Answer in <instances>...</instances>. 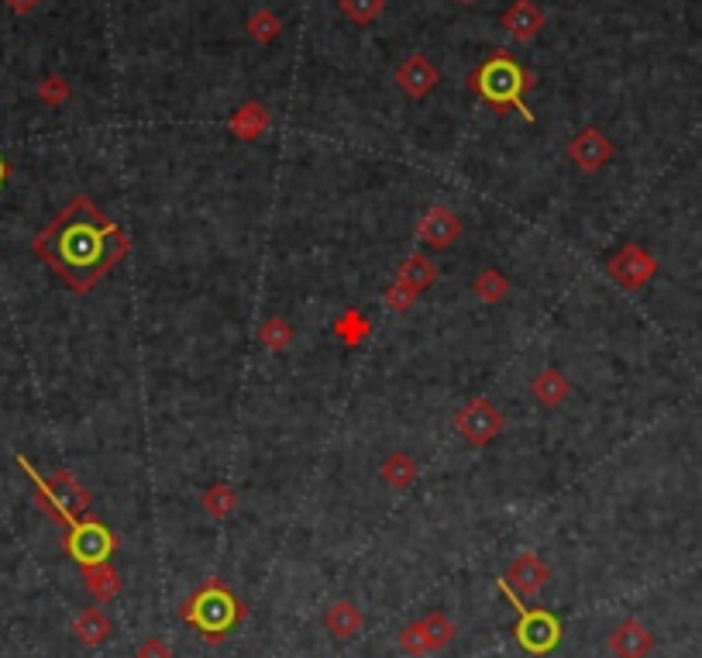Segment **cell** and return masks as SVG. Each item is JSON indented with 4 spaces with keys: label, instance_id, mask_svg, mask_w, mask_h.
<instances>
[{
    "label": "cell",
    "instance_id": "11",
    "mask_svg": "<svg viewBox=\"0 0 702 658\" xmlns=\"http://www.w3.org/2000/svg\"><path fill=\"white\" fill-rule=\"evenodd\" d=\"M438 80H441L438 66H434L424 52H413L410 59H403V63L396 66V87L413 100H424L438 87Z\"/></svg>",
    "mask_w": 702,
    "mask_h": 658
},
{
    "label": "cell",
    "instance_id": "20",
    "mask_svg": "<svg viewBox=\"0 0 702 658\" xmlns=\"http://www.w3.org/2000/svg\"><path fill=\"white\" fill-rule=\"evenodd\" d=\"M379 476H382V483L389 486V490H396V493H407L413 483H417V476H420V466H417V459L407 452H393L386 462L379 466Z\"/></svg>",
    "mask_w": 702,
    "mask_h": 658
},
{
    "label": "cell",
    "instance_id": "7",
    "mask_svg": "<svg viewBox=\"0 0 702 658\" xmlns=\"http://www.w3.org/2000/svg\"><path fill=\"white\" fill-rule=\"evenodd\" d=\"M66 552L80 565L107 562V555L114 552V534L100 521H76L66 534Z\"/></svg>",
    "mask_w": 702,
    "mask_h": 658
},
{
    "label": "cell",
    "instance_id": "13",
    "mask_svg": "<svg viewBox=\"0 0 702 658\" xmlns=\"http://www.w3.org/2000/svg\"><path fill=\"white\" fill-rule=\"evenodd\" d=\"M610 652L613 658H647L654 652V634L651 627L637 617H627L610 631Z\"/></svg>",
    "mask_w": 702,
    "mask_h": 658
},
{
    "label": "cell",
    "instance_id": "31",
    "mask_svg": "<svg viewBox=\"0 0 702 658\" xmlns=\"http://www.w3.org/2000/svg\"><path fill=\"white\" fill-rule=\"evenodd\" d=\"M417 297H420V293L410 290V286L400 283V280H393V283L386 286V304L393 307V311H400V314L410 311V307L417 304Z\"/></svg>",
    "mask_w": 702,
    "mask_h": 658
},
{
    "label": "cell",
    "instance_id": "5",
    "mask_svg": "<svg viewBox=\"0 0 702 658\" xmlns=\"http://www.w3.org/2000/svg\"><path fill=\"white\" fill-rule=\"evenodd\" d=\"M455 431L462 435L468 445L482 448L489 441L503 435V410H499L489 397H475L455 414Z\"/></svg>",
    "mask_w": 702,
    "mask_h": 658
},
{
    "label": "cell",
    "instance_id": "24",
    "mask_svg": "<svg viewBox=\"0 0 702 658\" xmlns=\"http://www.w3.org/2000/svg\"><path fill=\"white\" fill-rule=\"evenodd\" d=\"M472 293L479 304H503L510 297V280H506L499 269H482L472 283Z\"/></svg>",
    "mask_w": 702,
    "mask_h": 658
},
{
    "label": "cell",
    "instance_id": "18",
    "mask_svg": "<svg viewBox=\"0 0 702 658\" xmlns=\"http://www.w3.org/2000/svg\"><path fill=\"white\" fill-rule=\"evenodd\" d=\"M73 634H76V641H83L87 648H100L114 634V624L100 607H87L73 617Z\"/></svg>",
    "mask_w": 702,
    "mask_h": 658
},
{
    "label": "cell",
    "instance_id": "6",
    "mask_svg": "<svg viewBox=\"0 0 702 658\" xmlns=\"http://www.w3.org/2000/svg\"><path fill=\"white\" fill-rule=\"evenodd\" d=\"M606 273L613 276L616 286H623V290H644L647 283L658 276V259H654L651 252L644 249V245H623V249H616L610 255V262H606Z\"/></svg>",
    "mask_w": 702,
    "mask_h": 658
},
{
    "label": "cell",
    "instance_id": "25",
    "mask_svg": "<svg viewBox=\"0 0 702 658\" xmlns=\"http://www.w3.org/2000/svg\"><path fill=\"white\" fill-rule=\"evenodd\" d=\"M369 331H372V321L362 311H358V307H351V311H345V314L338 317V321H334V335H338L341 342L351 345V348L362 345L365 338H369Z\"/></svg>",
    "mask_w": 702,
    "mask_h": 658
},
{
    "label": "cell",
    "instance_id": "4",
    "mask_svg": "<svg viewBox=\"0 0 702 658\" xmlns=\"http://www.w3.org/2000/svg\"><path fill=\"white\" fill-rule=\"evenodd\" d=\"M183 617L190 624H197L207 634V641H221V634L241 617V607L228 593V586L210 579V583H204V590H197L190 607L183 610Z\"/></svg>",
    "mask_w": 702,
    "mask_h": 658
},
{
    "label": "cell",
    "instance_id": "34",
    "mask_svg": "<svg viewBox=\"0 0 702 658\" xmlns=\"http://www.w3.org/2000/svg\"><path fill=\"white\" fill-rule=\"evenodd\" d=\"M7 180V166H4V159H0V183Z\"/></svg>",
    "mask_w": 702,
    "mask_h": 658
},
{
    "label": "cell",
    "instance_id": "10",
    "mask_svg": "<svg viewBox=\"0 0 702 658\" xmlns=\"http://www.w3.org/2000/svg\"><path fill=\"white\" fill-rule=\"evenodd\" d=\"M503 579H506V586L517 590L520 596H537L544 586L551 583V565L544 562L541 555L524 552V555H517V559L510 562V569H506Z\"/></svg>",
    "mask_w": 702,
    "mask_h": 658
},
{
    "label": "cell",
    "instance_id": "33",
    "mask_svg": "<svg viewBox=\"0 0 702 658\" xmlns=\"http://www.w3.org/2000/svg\"><path fill=\"white\" fill-rule=\"evenodd\" d=\"M4 4L11 7L14 14H31L38 4H42V0H4Z\"/></svg>",
    "mask_w": 702,
    "mask_h": 658
},
{
    "label": "cell",
    "instance_id": "2",
    "mask_svg": "<svg viewBox=\"0 0 702 658\" xmlns=\"http://www.w3.org/2000/svg\"><path fill=\"white\" fill-rule=\"evenodd\" d=\"M472 87L482 100L496 107H517L527 121H534V114L524 104V90L534 87V76L527 73L520 63H513L506 52H496L489 63H482L472 76Z\"/></svg>",
    "mask_w": 702,
    "mask_h": 658
},
{
    "label": "cell",
    "instance_id": "12",
    "mask_svg": "<svg viewBox=\"0 0 702 658\" xmlns=\"http://www.w3.org/2000/svg\"><path fill=\"white\" fill-rule=\"evenodd\" d=\"M420 242L431 245V249H451V245L462 238V221L451 207L444 204H434L431 211L420 218V228H417Z\"/></svg>",
    "mask_w": 702,
    "mask_h": 658
},
{
    "label": "cell",
    "instance_id": "29",
    "mask_svg": "<svg viewBox=\"0 0 702 658\" xmlns=\"http://www.w3.org/2000/svg\"><path fill=\"white\" fill-rule=\"evenodd\" d=\"M69 83H66V76H59V73H52V76H45L42 83H38V100L42 104H49V107H62L69 100Z\"/></svg>",
    "mask_w": 702,
    "mask_h": 658
},
{
    "label": "cell",
    "instance_id": "8",
    "mask_svg": "<svg viewBox=\"0 0 702 658\" xmlns=\"http://www.w3.org/2000/svg\"><path fill=\"white\" fill-rule=\"evenodd\" d=\"M568 159H572L582 173H599V169L610 166V159H613L610 135L599 128H582L579 135L568 142Z\"/></svg>",
    "mask_w": 702,
    "mask_h": 658
},
{
    "label": "cell",
    "instance_id": "32",
    "mask_svg": "<svg viewBox=\"0 0 702 658\" xmlns=\"http://www.w3.org/2000/svg\"><path fill=\"white\" fill-rule=\"evenodd\" d=\"M135 658H173V648H169L166 638L152 634V638H145L142 645H138V655Z\"/></svg>",
    "mask_w": 702,
    "mask_h": 658
},
{
    "label": "cell",
    "instance_id": "1",
    "mask_svg": "<svg viewBox=\"0 0 702 658\" xmlns=\"http://www.w3.org/2000/svg\"><path fill=\"white\" fill-rule=\"evenodd\" d=\"M111 231H114V224H107L90 207V200L80 197L35 238V252L42 255L73 290H90V286L128 252V235L117 231L114 242H107Z\"/></svg>",
    "mask_w": 702,
    "mask_h": 658
},
{
    "label": "cell",
    "instance_id": "17",
    "mask_svg": "<svg viewBox=\"0 0 702 658\" xmlns=\"http://www.w3.org/2000/svg\"><path fill=\"white\" fill-rule=\"evenodd\" d=\"M324 624L338 641H351V638L362 634L365 614H362V607H355L351 600H334L331 607H327V614H324Z\"/></svg>",
    "mask_w": 702,
    "mask_h": 658
},
{
    "label": "cell",
    "instance_id": "30",
    "mask_svg": "<svg viewBox=\"0 0 702 658\" xmlns=\"http://www.w3.org/2000/svg\"><path fill=\"white\" fill-rule=\"evenodd\" d=\"M400 652H407L410 658H427V641H424V631H420V624L413 621L400 631Z\"/></svg>",
    "mask_w": 702,
    "mask_h": 658
},
{
    "label": "cell",
    "instance_id": "35",
    "mask_svg": "<svg viewBox=\"0 0 702 658\" xmlns=\"http://www.w3.org/2000/svg\"><path fill=\"white\" fill-rule=\"evenodd\" d=\"M458 4H475V0H458Z\"/></svg>",
    "mask_w": 702,
    "mask_h": 658
},
{
    "label": "cell",
    "instance_id": "15",
    "mask_svg": "<svg viewBox=\"0 0 702 658\" xmlns=\"http://www.w3.org/2000/svg\"><path fill=\"white\" fill-rule=\"evenodd\" d=\"M530 393H534V400L544 410H558L568 397H572V383H568V376L561 373V369L548 366L530 379Z\"/></svg>",
    "mask_w": 702,
    "mask_h": 658
},
{
    "label": "cell",
    "instance_id": "22",
    "mask_svg": "<svg viewBox=\"0 0 702 658\" xmlns=\"http://www.w3.org/2000/svg\"><path fill=\"white\" fill-rule=\"evenodd\" d=\"M417 624H420V631H424L427 652H431V655L444 652V648H448L451 641H455V634H458L455 621H451V617L444 614V610H431V614H427V617H420Z\"/></svg>",
    "mask_w": 702,
    "mask_h": 658
},
{
    "label": "cell",
    "instance_id": "14",
    "mask_svg": "<svg viewBox=\"0 0 702 658\" xmlns=\"http://www.w3.org/2000/svg\"><path fill=\"white\" fill-rule=\"evenodd\" d=\"M544 11L534 4V0H517V4H510V11L503 14V28L510 38H517V42H530V38L541 35L544 28Z\"/></svg>",
    "mask_w": 702,
    "mask_h": 658
},
{
    "label": "cell",
    "instance_id": "26",
    "mask_svg": "<svg viewBox=\"0 0 702 658\" xmlns=\"http://www.w3.org/2000/svg\"><path fill=\"white\" fill-rule=\"evenodd\" d=\"M296 331L286 317H265L262 328H259V342L269 348V352H286L293 345Z\"/></svg>",
    "mask_w": 702,
    "mask_h": 658
},
{
    "label": "cell",
    "instance_id": "27",
    "mask_svg": "<svg viewBox=\"0 0 702 658\" xmlns=\"http://www.w3.org/2000/svg\"><path fill=\"white\" fill-rule=\"evenodd\" d=\"M245 28H248V35H252L259 45H269V42H276V38L283 35V21H279V14L269 11V7L255 11L252 18H248Z\"/></svg>",
    "mask_w": 702,
    "mask_h": 658
},
{
    "label": "cell",
    "instance_id": "21",
    "mask_svg": "<svg viewBox=\"0 0 702 658\" xmlns=\"http://www.w3.org/2000/svg\"><path fill=\"white\" fill-rule=\"evenodd\" d=\"M396 280L407 283L410 290L424 293L427 286H431L434 280H438V266H434V262L427 259L424 252H410L407 259L400 262V269H396Z\"/></svg>",
    "mask_w": 702,
    "mask_h": 658
},
{
    "label": "cell",
    "instance_id": "9",
    "mask_svg": "<svg viewBox=\"0 0 702 658\" xmlns=\"http://www.w3.org/2000/svg\"><path fill=\"white\" fill-rule=\"evenodd\" d=\"M520 614V624H517V638H520V645L527 648V652H534V655H544V652H551V648L558 645V634H561V627L558 621L551 614H544V610H517Z\"/></svg>",
    "mask_w": 702,
    "mask_h": 658
},
{
    "label": "cell",
    "instance_id": "19",
    "mask_svg": "<svg viewBox=\"0 0 702 658\" xmlns=\"http://www.w3.org/2000/svg\"><path fill=\"white\" fill-rule=\"evenodd\" d=\"M83 586H87V593L97 603H111L117 600V593H121V576H117V569L111 562H93V565H83Z\"/></svg>",
    "mask_w": 702,
    "mask_h": 658
},
{
    "label": "cell",
    "instance_id": "3",
    "mask_svg": "<svg viewBox=\"0 0 702 658\" xmlns=\"http://www.w3.org/2000/svg\"><path fill=\"white\" fill-rule=\"evenodd\" d=\"M18 462H21V469L28 472L31 483H35L38 503H42L45 514L56 517V521H62L66 528H73L76 514H83V510L90 507V490H83L80 479L66 469H59V472H52L49 479H42L35 469H31L28 459H18Z\"/></svg>",
    "mask_w": 702,
    "mask_h": 658
},
{
    "label": "cell",
    "instance_id": "36",
    "mask_svg": "<svg viewBox=\"0 0 702 658\" xmlns=\"http://www.w3.org/2000/svg\"><path fill=\"white\" fill-rule=\"evenodd\" d=\"M513 4H517V0H513Z\"/></svg>",
    "mask_w": 702,
    "mask_h": 658
},
{
    "label": "cell",
    "instance_id": "16",
    "mask_svg": "<svg viewBox=\"0 0 702 658\" xmlns=\"http://www.w3.org/2000/svg\"><path fill=\"white\" fill-rule=\"evenodd\" d=\"M269 125H272V114L265 111V104H259V100L241 104L228 121L231 135L241 138V142H255V138H262L265 131H269Z\"/></svg>",
    "mask_w": 702,
    "mask_h": 658
},
{
    "label": "cell",
    "instance_id": "23",
    "mask_svg": "<svg viewBox=\"0 0 702 658\" xmlns=\"http://www.w3.org/2000/svg\"><path fill=\"white\" fill-rule=\"evenodd\" d=\"M200 503H204V514H207V517H214V521H228L234 510H238L241 497L234 493V486H228V483H214V486H207V490H204V497H200Z\"/></svg>",
    "mask_w": 702,
    "mask_h": 658
},
{
    "label": "cell",
    "instance_id": "28",
    "mask_svg": "<svg viewBox=\"0 0 702 658\" xmlns=\"http://www.w3.org/2000/svg\"><path fill=\"white\" fill-rule=\"evenodd\" d=\"M341 11L355 25H372L382 11H386V0H341Z\"/></svg>",
    "mask_w": 702,
    "mask_h": 658
}]
</instances>
